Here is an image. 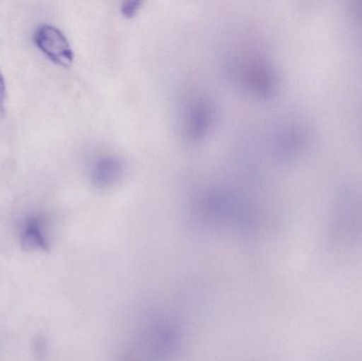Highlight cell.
<instances>
[{
  "instance_id": "obj_4",
  "label": "cell",
  "mask_w": 362,
  "mask_h": 361,
  "mask_svg": "<svg viewBox=\"0 0 362 361\" xmlns=\"http://www.w3.org/2000/svg\"><path fill=\"white\" fill-rule=\"evenodd\" d=\"M214 112L208 104L204 102L195 103L187 110L185 117V129L189 137L199 138L208 131L209 126L213 123Z\"/></svg>"
},
{
  "instance_id": "obj_6",
  "label": "cell",
  "mask_w": 362,
  "mask_h": 361,
  "mask_svg": "<svg viewBox=\"0 0 362 361\" xmlns=\"http://www.w3.org/2000/svg\"><path fill=\"white\" fill-rule=\"evenodd\" d=\"M6 88L4 74L0 71V114H4V104H6Z\"/></svg>"
},
{
  "instance_id": "obj_5",
  "label": "cell",
  "mask_w": 362,
  "mask_h": 361,
  "mask_svg": "<svg viewBox=\"0 0 362 361\" xmlns=\"http://www.w3.org/2000/svg\"><path fill=\"white\" fill-rule=\"evenodd\" d=\"M123 167L120 161L112 157H103L93 167V179L101 187L114 184L122 176Z\"/></svg>"
},
{
  "instance_id": "obj_3",
  "label": "cell",
  "mask_w": 362,
  "mask_h": 361,
  "mask_svg": "<svg viewBox=\"0 0 362 361\" xmlns=\"http://www.w3.org/2000/svg\"><path fill=\"white\" fill-rule=\"evenodd\" d=\"M21 242L27 251H48L51 242L47 220L40 215L25 218L21 229Z\"/></svg>"
},
{
  "instance_id": "obj_1",
  "label": "cell",
  "mask_w": 362,
  "mask_h": 361,
  "mask_svg": "<svg viewBox=\"0 0 362 361\" xmlns=\"http://www.w3.org/2000/svg\"><path fill=\"white\" fill-rule=\"evenodd\" d=\"M180 343V328L170 318L153 317L139 326L118 361H165Z\"/></svg>"
},
{
  "instance_id": "obj_2",
  "label": "cell",
  "mask_w": 362,
  "mask_h": 361,
  "mask_svg": "<svg viewBox=\"0 0 362 361\" xmlns=\"http://www.w3.org/2000/svg\"><path fill=\"white\" fill-rule=\"evenodd\" d=\"M34 42L38 49L57 65L69 67L74 63V51L67 37L54 25H40L34 34Z\"/></svg>"
}]
</instances>
